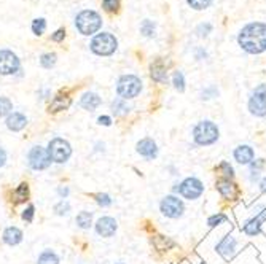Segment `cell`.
Listing matches in <instances>:
<instances>
[{
  "instance_id": "obj_15",
  "label": "cell",
  "mask_w": 266,
  "mask_h": 264,
  "mask_svg": "<svg viewBox=\"0 0 266 264\" xmlns=\"http://www.w3.org/2000/svg\"><path fill=\"white\" fill-rule=\"evenodd\" d=\"M266 220V207L262 208L260 214H256L252 220H248V222L244 224V232L247 236H256L260 232V228H262V223Z\"/></svg>"
},
{
  "instance_id": "obj_3",
  "label": "cell",
  "mask_w": 266,
  "mask_h": 264,
  "mask_svg": "<svg viewBox=\"0 0 266 264\" xmlns=\"http://www.w3.org/2000/svg\"><path fill=\"white\" fill-rule=\"evenodd\" d=\"M75 26H76V29L80 30V34L92 35V34H96L100 29L102 18L99 16V13L92 12V10H83V12H80L78 14H76Z\"/></svg>"
},
{
  "instance_id": "obj_41",
  "label": "cell",
  "mask_w": 266,
  "mask_h": 264,
  "mask_svg": "<svg viewBox=\"0 0 266 264\" xmlns=\"http://www.w3.org/2000/svg\"><path fill=\"white\" fill-rule=\"evenodd\" d=\"M66 37V30L64 29H58L53 35H51V40L53 42H62Z\"/></svg>"
},
{
  "instance_id": "obj_34",
  "label": "cell",
  "mask_w": 266,
  "mask_h": 264,
  "mask_svg": "<svg viewBox=\"0 0 266 264\" xmlns=\"http://www.w3.org/2000/svg\"><path fill=\"white\" fill-rule=\"evenodd\" d=\"M218 170L222 172V175H223V177H225L226 180H231V178L234 177V169H233V167H231L226 161H223V162L218 166Z\"/></svg>"
},
{
  "instance_id": "obj_28",
  "label": "cell",
  "mask_w": 266,
  "mask_h": 264,
  "mask_svg": "<svg viewBox=\"0 0 266 264\" xmlns=\"http://www.w3.org/2000/svg\"><path fill=\"white\" fill-rule=\"evenodd\" d=\"M13 112V104L8 98H0V116H8Z\"/></svg>"
},
{
  "instance_id": "obj_36",
  "label": "cell",
  "mask_w": 266,
  "mask_h": 264,
  "mask_svg": "<svg viewBox=\"0 0 266 264\" xmlns=\"http://www.w3.org/2000/svg\"><path fill=\"white\" fill-rule=\"evenodd\" d=\"M186 4L194 10H206L212 4V0H186Z\"/></svg>"
},
{
  "instance_id": "obj_35",
  "label": "cell",
  "mask_w": 266,
  "mask_h": 264,
  "mask_svg": "<svg viewBox=\"0 0 266 264\" xmlns=\"http://www.w3.org/2000/svg\"><path fill=\"white\" fill-rule=\"evenodd\" d=\"M120 4H122V0H102V6H104V10L110 12V13H116Z\"/></svg>"
},
{
  "instance_id": "obj_45",
  "label": "cell",
  "mask_w": 266,
  "mask_h": 264,
  "mask_svg": "<svg viewBox=\"0 0 266 264\" xmlns=\"http://www.w3.org/2000/svg\"><path fill=\"white\" fill-rule=\"evenodd\" d=\"M58 192H59V196L66 199V198L68 196V188H59V190H58Z\"/></svg>"
},
{
  "instance_id": "obj_14",
  "label": "cell",
  "mask_w": 266,
  "mask_h": 264,
  "mask_svg": "<svg viewBox=\"0 0 266 264\" xmlns=\"http://www.w3.org/2000/svg\"><path fill=\"white\" fill-rule=\"evenodd\" d=\"M236 247H238V240L234 239V237L228 236L217 245V252L225 260H231L234 256V253H236Z\"/></svg>"
},
{
  "instance_id": "obj_31",
  "label": "cell",
  "mask_w": 266,
  "mask_h": 264,
  "mask_svg": "<svg viewBox=\"0 0 266 264\" xmlns=\"http://www.w3.org/2000/svg\"><path fill=\"white\" fill-rule=\"evenodd\" d=\"M172 83H174V88H176L178 92H184V91H185V78H184V74H182V72H176V74H174Z\"/></svg>"
},
{
  "instance_id": "obj_26",
  "label": "cell",
  "mask_w": 266,
  "mask_h": 264,
  "mask_svg": "<svg viewBox=\"0 0 266 264\" xmlns=\"http://www.w3.org/2000/svg\"><path fill=\"white\" fill-rule=\"evenodd\" d=\"M112 110H114L116 116H122L130 112V107H128L124 99H116V100H114V104H112Z\"/></svg>"
},
{
  "instance_id": "obj_42",
  "label": "cell",
  "mask_w": 266,
  "mask_h": 264,
  "mask_svg": "<svg viewBox=\"0 0 266 264\" xmlns=\"http://www.w3.org/2000/svg\"><path fill=\"white\" fill-rule=\"evenodd\" d=\"M210 24H206V26H200V29H198V32H200V35L201 37H206V35H208L209 32H210Z\"/></svg>"
},
{
  "instance_id": "obj_6",
  "label": "cell",
  "mask_w": 266,
  "mask_h": 264,
  "mask_svg": "<svg viewBox=\"0 0 266 264\" xmlns=\"http://www.w3.org/2000/svg\"><path fill=\"white\" fill-rule=\"evenodd\" d=\"M46 152H48V156L51 161L62 164V162H67L68 158L72 156V146L67 140L61 138V137H56L48 144Z\"/></svg>"
},
{
  "instance_id": "obj_19",
  "label": "cell",
  "mask_w": 266,
  "mask_h": 264,
  "mask_svg": "<svg viewBox=\"0 0 266 264\" xmlns=\"http://www.w3.org/2000/svg\"><path fill=\"white\" fill-rule=\"evenodd\" d=\"M217 190L220 191V194L226 199H236V196H238L236 184H233L226 178H222V180L217 182Z\"/></svg>"
},
{
  "instance_id": "obj_11",
  "label": "cell",
  "mask_w": 266,
  "mask_h": 264,
  "mask_svg": "<svg viewBox=\"0 0 266 264\" xmlns=\"http://www.w3.org/2000/svg\"><path fill=\"white\" fill-rule=\"evenodd\" d=\"M18 56L10 50H0V75H13L20 70Z\"/></svg>"
},
{
  "instance_id": "obj_30",
  "label": "cell",
  "mask_w": 266,
  "mask_h": 264,
  "mask_svg": "<svg viewBox=\"0 0 266 264\" xmlns=\"http://www.w3.org/2000/svg\"><path fill=\"white\" fill-rule=\"evenodd\" d=\"M40 64H42V67H45V68H51L56 64V54H54V52H45V54H42Z\"/></svg>"
},
{
  "instance_id": "obj_20",
  "label": "cell",
  "mask_w": 266,
  "mask_h": 264,
  "mask_svg": "<svg viewBox=\"0 0 266 264\" xmlns=\"http://www.w3.org/2000/svg\"><path fill=\"white\" fill-rule=\"evenodd\" d=\"M2 239L6 245H18L22 240V231L18 230V228H6L2 234Z\"/></svg>"
},
{
  "instance_id": "obj_9",
  "label": "cell",
  "mask_w": 266,
  "mask_h": 264,
  "mask_svg": "<svg viewBox=\"0 0 266 264\" xmlns=\"http://www.w3.org/2000/svg\"><path fill=\"white\" fill-rule=\"evenodd\" d=\"M178 192L182 194L185 199L188 200H194L198 199L202 192H204V184L201 180L190 177V178H185L182 183L178 184Z\"/></svg>"
},
{
  "instance_id": "obj_16",
  "label": "cell",
  "mask_w": 266,
  "mask_h": 264,
  "mask_svg": "<svg viewBox=\"0 0 266 264\" xmlns=\"http://www.w3.org/2000/svg\"><path fill=\"white\" fill-rule=\"evenodd\" d=\"M28 126V118H26L22 113L20 112H13L6 116V128L13 130V132H20Z\"/></svg>"
},
{
  "instance_id": "obj_1",
  "label": "cell",
  "mask_w": 266,
  "mask_h": 264,
  "mask_svg": "<svg viewBox=\"0 0 266 264\" xmlns=\"http://www.w3.org/2000/svg\"><path fill=\"white\" fill-rule=\"evenodd\" d=\"M238 43L248 54H260L266 51V24L250 22L239 32Z\"/></svg>"
},
{
  "instance_id": "obj_2",
  "label": "cell",
  "mask_w": 266,
  "mask_h": 264,
  "mask_svg": "<svg viewBox=\"0 0 266 264\" xmlns=\"http://www.w3.org/2000/svg\"><path fill=\"white\" fill-rule=\"evenodd\" d=\"M193 138H194L196 145H201V146H208V145L216 144L218 140L217 124L209 120L200 121L193 129Z\"/></svg>"
},
{
  "instance_id": "obj_27",
  "label": "cell",
  "mask_w": 266,
  "mask_h": 264,
  "mask_svg": "<svg viewBox=\"0 0 266 264\" xmlns=\"http://www.w3.org/2000/svg\"><path fill=\"white\" fill-rule=\"evenodd\" d=\"M264 167V160H256L250 162V180L255 182L260 177V170Z\"/></svg>"
},
{
  "instance_id": "obj_4",
  "label": "cell",
  "mask_w": 266,
  "mask_h": 264,
  "mask_svg": "<svg viewBox=\"0 0 266 264\" xmlns=\"http://www.w3.org/2000/svg\"><path fill=\"white\" fill-rule=\"evenodd\" d=\"M142 91V82L139 76L136 75H123L120 76V80L116 83V92L120 96V99H134L140 94Z\"/></svg>"
},
{
  "instance_id": "obj_23",
  "label": "cell",
  "mask_w": 266,
  "mask_h": 264,
  "mask_svg": "<svg viewBox=\"0 0 266 264\" xmlns=\"http://www.w3.org/2000/svg\"><path fill=\"white\" fill-rule=\"evenodd\" d=\"M75 223L78 228H82V230H90L91 224H92V214L83 210V212H80L78 215H76Z\"/></svg>"
},
{
  "instance_id": "obj_33",
  "label": "cell",
  "mask_w": 266,
  "mask_h": 264,
  "mask_svg": "<svg viewBox=\"0 0 266 264\" xmlns=\"http://www.w3.org/2000/svg\"><path fill=\"white\" fill-rule=\"evenodd\" d=\"M68 212H70V204H68V202L64 200V199L61 202H58V204L54 206V214L59 215V216H64Z\"/></svg>"
},
{
  "instance_id": "obj_40",
  "label": "cell",
  "mask_w": 266,
  "mask_h": 264,
  "mask_svg": "<svg viewBox=\"0 0 266 264\" xmlns=\"http://www.w3.org/2000/svg\"><path fill=\"white\" fill-rule=\"evenodd\" d=\"M34 214H36V207H34V206H29V207L22 212V220H24V222H28V223H32Z\"/></svg>"
},
{
  "instance_id": "obj_29",
  "label": "cell",
  "mask_w": 266,
  "mask_h": 264,
  "mask_svg": "<svg viewBox=\"0 0 266 264\" xmlns=\"http://www.w3.org/2000/svg\"><path fill=\"white\" fill-rule=\"evenodd\" d=\"M155 29H156L155 22L150 20H145L140 26V32L145 35V37H153V35H155Z\"/></svg>"
},
{
  "instance_id": "obj_43",
  "label": "cell",
  "mask_w": 266,
  "mask_h": 264,
  "mask_svg": "<svg viewBox=\"0 0 266 264\" xmlns=\"http://www.w3.org/2000/svg\"><path fill=\"white\" fill-rule=\"evenodd\" d=\"M98 122H99L100 126H110L112 124V118L110 116H99Z\"/></svg>"
},
{
  "instance_id": "obj_32",
  "label": "cell",
  "mask_w": 266,
  "mask_h": 264,
  "mask_svg": "<svg viewBox=\"0 0 266 264\" xmlns=\"http://www.w3.org/2000/svg\"><path fill=\"white\" fill-rule=\"evenodd\" d=\"M46 29V21L44 20V18H38V20H34L32 22V32L36 35H42L45 32Z\"/></svg>"
},
{
  "instance_id": "obj_44",
  "label": "cell",
  "mask_w": 266,
  "mask_h": 264,
  "mask_svg": "<svg viewBox=\"0 0 266 264\" xmlns=\"http://www.w3.org/2000/svg\"><path fill=\"white\" fill-rule=\"evenodd\" d=\"M6 162V153L4 148H0V167H4Z\"/></svg>"
},
{
  "instance_id": "obj_25",
  "label": "cell",
  "mask_w": 266,
  "mask_h": 264,
  "mask_svg": "<svg viewBox=\"0 0 266 264\" xmlns=\"http://www.w3.org/2000/svg\"><path fill=\"white\" fill-rule=\"evenodd\" d=\"M13 196H14V200H16V202L28 200V199H29V186H28V183H21L20 186L14 190Z\"/></svg>"
},
{
  "instance_id": "obj_12",
  "label": "cell",
  "mask_w": 266,
  "mask_h": 264,
  "mask_svg": "<svg viewBox=\"0 0 266 264\" xmlns=\"http://www.w3.org/2000/svg\"><path fill=\"white\" fill-rule=\"evenodd\" d=\"M116 222L115 218L112 216H102L98 220L96 223V232L100 236V237H112L115 232H116Z\"/></svg>"
},
{
  "instance_id": "obj_47",
  "label": "cell",
  "mask_w": 266,
  "mask_h": 264,
  "mask_svg": "<svg viewBox=\"0 0 266 264\" xmlns=\"http://www.w3.org/2000/svg\"><path fill=\"white\" fill-rule=\"evenodd\" d=\"M118 264H123V262H118Z\"/></svg>"
},
{
  "instance_id": "obj_13",
  "label": "cell",
  "mask_w": 266,
  "mask_h": 264,
  "mask_svg": "<svg viewBox=\"0 0 266 264\" xmlns=\"http://www.w3.org/2000/svg\"><path fill=\"white\" fill-rule=\"evenodd\" d=\"M137 153L144 156L145 160H155L158 156V146L156 142L152 138H142L139 144H137Z\"/></svg>"
},
{
  "instance_id": "obj_39",
  "label": "cell",
  "mask_w": 266,
  "mask_h": 264,
  "mask_svg": "<svg viewBox=\"0 0 266 264\" xmlns=\"http://www.w3.org/2000/svg\"><path fill=\"white\" fill-rule=\"evenodd\" d=\"M216 96H218V91L216 90V88H206V90H202V92H201V99L202 100H209V99H212V98H216Z\"/></svg>"
},
{
  "instance_id": "obj_37",
  "label": "cell",
  "mask_w": 266,
  "mask_h": 264,
  "mask_svg": "<svg viewBox=\"0 0 266 264\" xmlns=\"http://www.w3.org/2000/svg\"><path fill=\"white\" fill-rule=\"evenodd\" d=\"M223 222H228V216L223 215V214H218V215L210 216V218L208 220V224H209L210 228H214V226H217V224H220V223H223Z\"/></svg>"
},
{
  "instance_id": "obj_21",
  "label": "cell",
  "mask_w": 266,
  "mask_h": 264,
  "mask_svg": "<svg viewBox=\"0 0 266 264\" xmlns=\"http://www.w3.org/2000/svg\"><path fill=\"white\" fill-rule=\"evenodd\" d=\"M152 78L158 83H168V72L161 60H156V62L152 66Z\"/></svg>"
},
{
  "instance_id": "obj_24",
  "label": "cell",
  "mask_w": 266,
  "mask_h": 264,
  "mask_svg": "<svg viewBox=\"0 0 266 264\" xmlns=\"http://www.w3.org/2000/svg\"><path fill=\"white\" fill-rule=\"evenodd\" d=\"M37 264H59V256L51 250H45L40 253Z\"/></svg>"
},
{
  "instance_id": "obj_38",
  "label": "cell",
  "mask_w": 266,
  "mask_h": 264,
  "mask_svg": "<svg viewBox=\"0 0 266 264\" xmlns=\"http://www.w3.org/2000/svg\"><path fill=\"white\" fill-rule=\"evenodd\" d=\"M96 202H98L100 207L112 206V199H110L108 194H106V192H99V194H96Z\"/></svg>"
},
{
  "instance_id": "obj_8",
  "label": "cell",
  "mask_w": 266,
  "mask_h": 264,
  "mask_svg": "<svg viewBox=\"0 0 266 264\" xmlns=\"http://www.w3.org/2000/svg\"><path fill=\"white\" fill-rule=\"evenodd\" d=\"M28 162L30 166V169H34V170H45L51 166L48 152L40 145L30 148V152L28 154Z\"/></svg>"
},
{
  "instance_id": "obj_17",
  "label": "cell",
  "mask_w": 266,
  "mask_h": 264,
  "mask_svg": "<svg viewBox=\"0 0 266 264\" xmlns=\"http://www.w3.org/2000/svg\"><path fill=\"white\" fill-rule=\"evenodd\" d=\"M254 148L248 146V145H239L236 150H234V160L239 162V164H250L254 161Z\"/></svg>"
},
{
  "instance_id": "obj_18",
  "label": "cell",
  "mask_w": 266,
  "mask_h": 264,
  "mask_svg": "<svg viewBox=\"0 0 266 264\" xmlns=\"http://www.w3.org/2000/svg\"><path fill=\"white\" fill-rule=\"evenodd\" d=\"M100 104H102V99L96 92H84L83 98L80 99V105L88 112H94Z\"/></svg>"
},
{
  "instance_id": "obj_46",
  "label": "cell",
  "mask_w": 266,
  "mask_h": 264,
  "mask_svg": "<svg viewBox=\"0 0 266 264\" xmlns=\"http://www.w3.org/2000/svg\"><path fill=\"white\" fill-rule=\"evenodd\" d=\"M260 188H262V191H263V192H266V177L260 182Z\"/></svg>"
},
{
  "instance_id": "obj_10",
  "label": "cell",
  "mask_w": 266,
  "mask_h": 264,
  "mask_svg": "<svg viewBox=\"0 0 266 264\" xmlns=\"http://www.w3.org/2000/svg\"><path fill=\"white\" fill-rule=\"evenodd\" d=\"M161 214L168 218H180L185 212L184 202L176 196H166L160 204Z\"/></svg>"
},
{
  "instance_id": "obj_5",
  "label": "cell",
  "mask_w": 266,
  "mask_h": 264,
  "mask_svg": "<svg viewBox=\"0 0 266 264\" xmlns=\"http://www.w3.org/2000/svg\"><path fill=\"white\" fill-rule=\"evenodd\" d=\"M91 51L98 56H110L114 54L118 48V42L112 34L108 32H102L98 34L96 37L91 40Z\"/></svg>"
},
{
  "instance_id": "obj_7",
  "label": "cell",
  "mask_w": 266,
  "mask_h": 264,
  "mask_svg": "<svg viewBox=\"0 0 266 264\" xmlns=\"http://www.w3.org/2000/svg\"><path fill=\"white\" fill-rule=\"evenodd\" d=\"M248 110L255 116H266V84H258L248 99Z\"/></svg>"
},
{
  "instance_id": "obj_22",
  "label": "cell",
  "mask_w": 266,
  "mask_h": 264,
  "mask_svg": "<svg viewBox=\"0 0 266 264\" xmlns=\"http://www.w3.org/2000/svg\"><path fill=\"white\" fill-rule=\"evenodd\" d=\"M70 98H67V96H62V94H59L56 96V98L53 99V102L50 104V112H59V110H66L68 105H70Z\"/></svg>"
}]
</instances>
